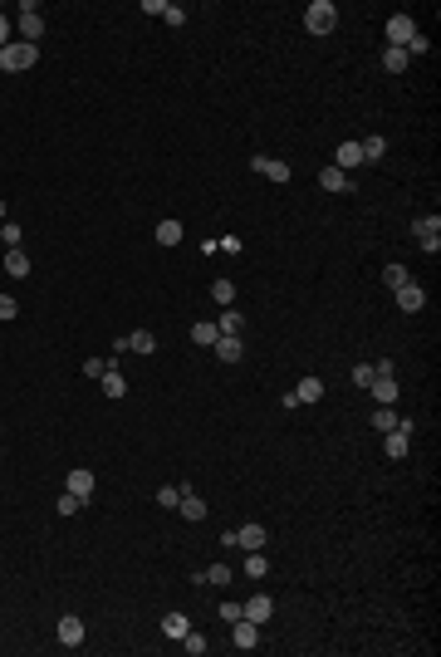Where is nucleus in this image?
I'll list each match as a JSON object with an SVG mask.
<instances>
[{
	"label": "nucleus",
	"instance_id": "ea45409f",
	"mask_svg": "<svg viewBox=\"0 0 441 657\" xmlns=\"http://www.w3.org/2000/svg\"><path fill=\"white\" fill-rule=\"evenodd\" d=\"M373 378H377V368H373V363H358V368H353V382H358V388H368Z\"/></svg>",
	"mask_w": 441,
	"mask_h": 657
},
{
	"label": "nucleus",
	"instance_id": "72a5a7b5",
	"mask_svg": "<svg viewBox=\"0 0 441 657\" xmlns=\"http://www.w3.org/2000/svg\"><path fill=\"white\" fill-rule=\"evenodd\" d=\"M412 275H407V265H388V270H382V285H388V290H397V285H407Z\"/></svg>",
	"mask_w": 441,
	"mask_h": 657
},
{
	"label": "nucleus",
	"instance_id": "4be33fe9",
	"mask_svg": "<svg viewBox=\"0 0 441 657\" xmlns=\"http://www.w3.org/2000/svg\"><path fill=\"white\" fill-rule=\"evenodd\" d=\"M177 510H182L187 520H206V501H201V496H191V490H182V501H177Z\"/></svg>",
	"mask_w": 441,
	"mask_h": 657
},
{
	"label": "nucleus",
	"instance_id": "bb28decb",
	"mask_svg": "<svg viewBox=\"0 0 441 657\" xmlns=\"http://www.w3.org/2000/svg\"><path fill=\"white\" fill-rule=\"evenodd\" d=\"M382 69H388V74H402V69H407V49H393V44H388V49H382Z\"/></svg>",
	"mask_w": 441,
	"mask_h": 657
},
{
	"label": "nucleus",
	"instance_id": "e433bc0d",
	"mask_svg": "<svg viewBox=\"0 0 441 657\" xmlns=\"http://www.w3.org/2000/svg\"><path fill=\"white\" fill-rule=\"evenodd\" d=\"M20 236H25V231H20L15 221H0V241H6L10 250H20Z\"/></svg>",
	"mask_w": 441,
	"mask_h": 657
},
{
	"label": "nucleus",
	"instance_id": "c03bdc74",
	"mask_svg": "<svg viewBox=\"0 0 441 657\" xmlns=\"http://www.w3.org/2000/svg\"><path fill=\"white\" fill-rule=\"evenodd\" d=\"M0 221H10V216H6V201H0Z\"/></svg>",
	"mask_w": 441,
	"mask_h": 657
},
{
	"label": "nucleus",
	"instance_id": "c9c22d12",
	"mask_svg": "<svg viewBox=\"0 0 441 657\" xmlns=\"http://www.w3.org/2000/svg\"><path fill=\"white\" fill-rule=\"evenodd\" d=\"M177 501H182V485H157V506L177 510Z\"/></svg>",
	"mask_w": 441,
	"mask_h": 657
},
{
	"label": "nucleus",
	"instance_id": "0eeeda50",
	"mask_svg": "<svg viewBox=\"0 0 441 657\" xmlns=\"http://www.w3.org/2000/svg\"><path fill=\"white\" fill-rule=\"evenodd\" d=\"M39 35H44V15H39V6H25V10H20V39H25V44H39Z\"/></svg>",
	"mask_w": 441,
	"mask_h": 657
},
{
	"label": "nucleus",
	"instance_id": "f3484780",
	"mask_svg": "<svg viewBox=\"0 0 441 657\" xmlns=\"http://www.w3.org/2000/svg\"><path fill=\"white\" fill-rule=\"evenodd\" d=\"M211 349H216V358H220V363H241V353H245L236 334H220V339H216Z\"/></svg>",
	"mask_w": 441,
	"mask_h": 657
},
{
	"label": "nucleus",
	"instance_id": "4468645a",
	"mask_svg": "<svg viewBox=\"0 0 441 657\" xmlns=\"http://www.w3.org/2000/svg\"><path fill=\"white\" fill-rule=\"evenodd\" d=\"M319 187H323V192H353V177H348L344 167H323V172H319Z\"/></svg>",
	"mask_w": 441,
	"mask_h": 657
},
{
	"label": "nucleus",
	"instance_id": "473e14b6",
	"mask_svg": "<svg viewBox=\"0 0 441 657\" xmlns=\"http://www.w3.org/2000/svg\"><path fill=\"white\" fill-rule=\"evenodd\" d=\"M216 328H220V334H236V339H241V314H236V309H220Z\"/></svg>",
	"mask_w": 441,
	"mask_h": 657
},
{
	"label": "nucleus",
	"instance_id": "20e7f679",
	"mask_svg": "<svg viewBox=\"0 0 441 657\" xmlns=\"http://www.w3.org/2000/svg\"><path fill=\"white\" fill-rule=\"evenodd\" d=\"M250 172H260V177H270L274 187H285V182L294 177V172L285 167V162H280V157H250Z\"/></svg>",
	"mask_w": 441,
	"mask_h": 657
},
{
	"label": "nucleus",
	"instance_id": "cd10ccee",
	"mask_svg": "<svg viewBox=\"0 0 441 657\" xmlns=\"http://www.w3.org/2000/svg\"><path fill=\"white\" fill-rule=\"evenodd\" d=\"M211 299H216L220 309H231V304H236V285H231V280H216V285H211Z\"/></svg>",
	"mask_w": 441,
	"mask_h": 657
},
{
	"label": "nucleus",
	"instance_id": "58836bf2",
	"mask_svg": "<svg viewBox=\"0 0 441 657\" xmlns=\"http://www.w3.org/2000/svg\"><path fill=\"white\" fill-rule=\"evenodd\" d=\"M108 368H113V363H108V358H88V363H84L79 373H84V378H103Z\"/></svg>",
	"mask_w": 441,
	"mask_h": 657
},
{
	"label": "nucleus",
	"instance_id": "f8f14e48",
	"mask_svg": "<svg viewBox=\"0 0 441 657\" xmlns=\"http://www.w3.org/2000/svg\"><path fill=\"white\" fill-rule=\"evenodd\" d=\"M142 10H147V15H162L167 25H182V20H187V10L172 6V0H142Z\"/></svg>",
	"mask_w": 441,
	"mask_h": 657
},
{
	"label": "nucleus",
	"instance_id": "423d86ee",
	"mask_svg": "<svg viewBox=\"0 0 441 657\" xmlns=\"http://www.w3.org/2000/svg\"><path fill=\"white\" fill-rule=\"evenodd\" d=\"M93 485H98V481H93V471H88V466H74V471L64 476V490H69V496H79L84 506H88V496H93Z\"/></svg>",
	"mask_w": 441,
	"mask_h": 657
},
{
	"label": "nucleus",
	"instance_id": "2f4dec72",
	"mask_svg": "<svg viewBox=\"0 0 441 657\" xmlns=\"http://www.w3.org/2000/svg\"><path fill=\"white\" fill-rule=\"evenodd\" d=\"M201 579L216 584V589H226V584H231V564H211V569H201Z\"/></svg>",
	"mask_w": 441,
	"mask_h": 657
},
{
	"label": "nucleus",
	"instance_id": "2eb2a0df",
	"mask_svg": "<svg viewBox=\"0 0 441 657\" xmlns=\"http://www.w3.org/2000/svg\"><path fill=\"white\" fill-rule=\"evenodd\" d=\"M59 642H64V647H84V623H79L74 613L59 618Z\"/></svg>",
	"mask_w": 441,
	"mask_h": 657
},
{
	"label": "nucleus",
	"instance_id": "393cba45",
	"mask_svg": "<svg viewBox=\"0 0 441 657\" xmlns=\"http://www.w3.org/2000/svg\"><path fill=\"white\" fill-rule=\"evenodd\" d=\"M294 398H299V407H304V402H319V398H323V382H319V378H304L299 388H294Z\"/></svg>",
	"mask_w": 441,
	"mask_h": 657
},
{
	"label": "nucleus",
	"instance_id": "f257e3e1",
	"mask_svg": "<svg viewBox=\"0 0 441 657\" xmlns=\"http://www.w3.org/2000/svg\"><path fill=\"white\" fill-rule=\"evenodd\" d=\"M39 64V44H25V39H10L6 49H0V69L6 74H25Z\"/></svg>",
	"mask_w": 441,
	"mask_h": 657
},
{
	"label": "nucleus",
	"instance_id": "ddd939ff",
	"mask_svg": "<svg viewBox=\"0 0 441 657\" xmlns=\"http://www.w3.org/2000/svg\"><path fill=\"white\" fill-rule=\"evenodd\" d=\"M382 436H388V442H382V452H388L393 461H402V456L412 452V432H402V427H397V432H382Z\"/></svg>",
	"mask_w": 441,
	"mask_h": 657
},
{
	"label": "nucleus",
	"instance_id": "f704fd0d",
	"mask_svg": "<svg viewBox=\"0 0 441 657\" xmlns=\"http://www.w3.org/2000/svg\"><path fill=\"white\" fill-rule=\"evenodd\" d=\"M177 642H182V647H187V652H191V657H201V652H206V638H201V633H196V628H187V633H182V638H177Z\"/></svg>",
	"mask_w": 441,
	"mask_h": 657
},
{
	"label": "nucleus",
	"instance_id": "f03ea898",
	"mask_svg": "<svg viewBox=\"0 0 441 657\" xmlns=\"http://www.w3.org/2000/svg\"><path fill=\"white\" fill-rule=\"evenodd\" d=\"M334 25H339V6L334 0H314V6L304 10V30L309 35H328Z\"/></svg>",
	"mask_w": 441,
	"mask_h": 657
},
{
	"label": "nucleus",
	"instance_id": "a878e982",
	"mask_svg": "<svg viewBox=\"0 0 441 657\" xmlns=\"http://www.w3.org/2000/svg\"><path fill=\"white\" fill-rule=\"evenodd\" d=\"M397 422H402L397 407H373V427H377V432H397Z\"/></svg>",
	"mask_w": 441,
	"mask_h": 657
},
{
	"label": "nucleus",
	"instance_id": "39448f33",
	"mask_svg": "<svg viewBox=\"0 0 441 657\" xmlns=\"http://www.w3.org/2000/svg\"><path fill=\"white\" fill-rule=\"evenodd\" d=\"M241 618H250V623H270V618H274V598H270V593H250L245 604H241Z\"/></svg>",
	"mask_w": 441,
	"mask_h": 657
},
{
	"label": "nucleus",
	"instance_id": "dca6fc26",
	"mask_svg": "<svg viewBox=\"0 0 441 657\" xmlns=\"http://www.w3.org/2000/svg\"><path fill=\"white\" fill-rule=\"evenodd\" d=\"M334 167H344V172H353V167H363V147L348 138V142H339V157H334Z\"/></svg>",
	"mask_w": 441,
	"mask_h": 657
},
{
	"label": "nucleus",
	"instance_id": "6ab92c4d",
	"mask_svg": "<svg viewBox=\"0 0 441 657\" xmlns=\"http://www.w3.org/2000/svg\"><path fill=\"white\" fill-rule=\"evenodd\" d=\"M128 353H157V334L152 328H133L128 334Z\"/></svg>",
	"mask_w": 441,
	"mask_h": 657
},
{
	"label": "nucleus",
	"instance_id": "7ed1b4c3",
	"mask_svg": "<svg viewBox=\"0 0 441 657\" xmlns=\"http://www.w3.org/2000/svg\"><path fill=\"white\" fill-rule=\"evenodd\" d=\"M412 236L422 241L426 255H436L441 250V216H422V221H412Z\"/></svg>",
	"mask_w": 441,
	"mask_h": 657
},
{
	"label": "nucleus",
	"instance_id": "1a4fd4ad",
	"mask_svg": "<svg viewBox=\"0 0 441 657\" xmlns=\"http://www.w3.org/2000/svg\"><path fill=\"white\" fill-rule=\"evenodd\" d=\"M265 525H241V530H231V550L241 544V550H265Z\"/></svg>",
	"mask_w": 441,
	"mask_h": 657
},
{
	"label": "nucleus",
	"instance_id": "4c0bfd02",
	"mask_svg": "<svg viewBox=\"0 0 441 657\" xmlns=\"http://www.w3.org/2000/svg\"><path fill=\"white\" fill-rule=\"evenodd\" d=\"M54 510H59V515H79V510H84V501H79V496H69V490H64V496H59V506H54Z\"/></svg>",
	"mask_w": 441,
	"mask_h": 657
},
{
	"label": "nucleus",
	"instance_id": "c85d7f7f",
	"mask_svg": "<svg viewBox=\"0 0 441 657\" xmlns=\"http://www.w3.org/2000/svg\"><path fill=\"white\" fill-rule=\"evenodd\" d=\"M220 339V328L216 324H191V344H201V349H211Z\"/></svg>",
	"mask_w": 441,
	"mask_h": 657
},
{
	"label": "nucleus",
	"instance_id": "7c9ffc66",
	"mask_svg": "<svg viewBox=\"0 0 441 657\" xmlns=\"http://www.w3.org/2000/svg\"><path fill=\"white\" fill-rule=\"evenodd\" d=\"M191 623H187V613H167V618H162V638H182Z\"/></svg>",
	"mask_w": 441,
	"mask_h": 657
},
{
	"label": "nucleus",
	"instance_id": "b1692460",
	"mask_svg": "<svg viewBox=\"0 0 441 657\" xmlns=\"http://www.w3.org/2000/svg\"><path fill=\"white\" fill-rule=\"evenodd\" d=\"M245 574H250V579H265V574H270L265 550H245Z\"/></svg>",
	"mask_w": 441,
	"mask_h": 657
},
{
	"label": "nucleus",
	"instance_id": "5701e85b",
	"mask_svg": "<svg viewBox=\"0 0 441 657\" xmlns=\"http://www.w3.org/2000/svg\"><path fill=\"white\" fill-rule=\"evenodd\" d=\"M358 147H363V162H377L382 152H388V138H382V133H368Z\"/></svg>",
	"mask_w": 441,
	"mask_h": 657
},
{
	"label": "nucleus",
	"instance_id": "a211bd4d",
	"mask_svg": "<svg viewBox=\"0 0 441 657\" xmlns=\"http://www.w3.org/2000/svg\"><path fill=\"white\" fill-rule=\"evenodd\" d=\"M231 628H236V647H260V623H250V618H236Z\"/></svg>",
	"mask_w": 441,
	"mask_h": 657
},
{
	"label": "nucleus",
	"instance_id": "412c9836",
	"mask_svg": "<svg viewBox=\"0 0 441 657\" xmlns=\"http://www.w3.org/2000/svg\"><path fill=\"white\" fill-rule=\"evenodd\" d=\"M98 382H103V393H108V398H128V378H123L118 368H108Z\"/></svg>",
	"mask_w": 441,
	"mask_h": 657
},
{
	"label": "nucleus",
	"instance_id": "9d476101",
	"mask_svg": "<svg viewBox=\"0 0 441 657\" xmlns=\"http://www.w3.org/2000/svg\"><path fill=\"white\" fill-rule=\"evenodd\" d=\"M422 304H426V290H422L417 280H407V285H397V309H402V314H417Z\"/></svg>",
	"mask_w": 441,
	"mask_h": 657
},
{
	"label": "nucleus",
	"instance_id": "6e6552de",
	"mask_svg": "<svg viewBox=\"0 0 441 657\" xmlns=\"http://www.w3.org/2000/svg\"><path fill=\"white\" fill-rule=\"evenodd\" d=\"M412 35H417V20H412V15H393V20H388V44H393V49H407Z\"/></svg>",
	"mask_w": 441,
	"mask_h": 657
},
{
	"label": "nucleus",
	"instance_id": "a19ab883",
	"mask_svg": "<svg viewBox=\"0 0 441 657\" xmlns=\"http://www.w3.org/2000/svg\"><path fill=\"white\" fill-rule=\"evenodd\" d=\"M426 49H431V39H426V35L417 30V35L407 39V59H412V54H426Z\"/></svg>",
	"mask_w": 441,
	"mask_h": 657
},
{
	"label": "nucleus",
	"instance_id": "aec40b11",
	"mask_svg": "<svg viewBox=\"0 0 441 657\" xmlns=\"http://www.w3.org/2000/svg\"><path fill=\"white\" fill-rule=\"evenodd\" d=\"M6 275H10V280H25V275H30V255H25V250H6Z\"/></svg>",
	"mask_w": 441,
	"mask_h": 657
},
{
	"label": "nucleus",
	"instance_id": "37998d69",
	"mask_svg": "<svg viewBox=\"0 0 441 657\" xmlns=\"http://www.w3.org/2000/svg\"><path fill=\"white\" fill-rule=\"evenodd\" d=\"M6 44H10V20L0 15V49H6Z\"/></svg>",
	"mask_w": 441,
	"mask_h": 657
},
{
	"label": "nucleus",
	"instance_id": "79ce46f5",
	"mask_svg": "<svg viewBox=\"0 0 441 657\" xmlns=\"http://www.w3.org/2000/svg\"><path fill=\"white\" fill-rule=\"evenodd\" d=\"M15 314H20V304L10 295H0V319H15Z\"/></svg>",
	"mask_w": 441,
	"mask_h": 657
},
{
	"label": "nucleus",
	"instance_id": "9b49d317",
	"mask_svg": "<svg viewBox=\"0 0 441 657\" xmlns=\"http://www.w3.org/2000/svg\"><path fill=\"white\" fill-rule=\"evenodd\" d=\"M368 393H373V402H377V407H393V402H397V378H373V382H368Z\"/></svg>",
	"mask_w": 441,
	"mask_h": 657
},
{
	"label": "nucleus",
	"instance_id": "c756f323",
	"mask_svg": "<svg viewBox=\"0 0 441 657\" xmlns=\"http://www.w3.org/2000/svg\"><path fill=\"white\" fill-rule=\"evenodd\" d=\"M182 241V221H157V246H177Z\"/></svg>",
	"mask_w": 441,
	"mask_h": 657
}]
</instances>
